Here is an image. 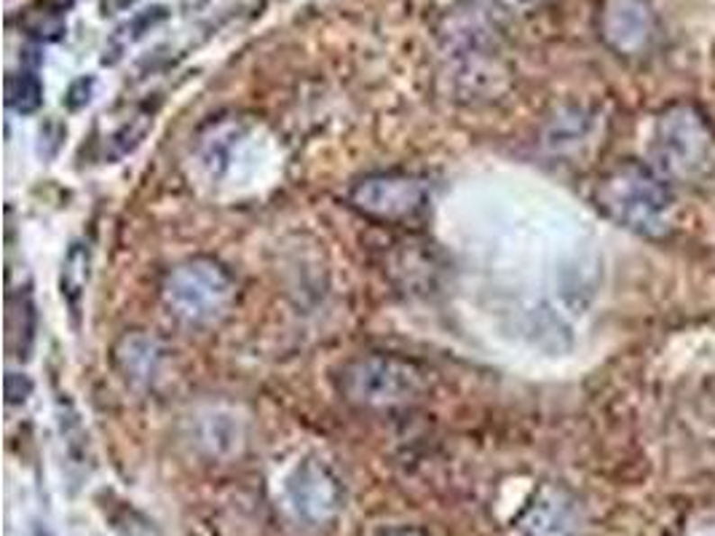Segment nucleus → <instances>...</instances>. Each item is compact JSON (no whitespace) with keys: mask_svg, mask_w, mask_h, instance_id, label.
<instances>
[{"mask_svg":"<svg viewBox=\"0 0 715 536\" xmlns=\"http://www.w3.org/2000/svg\"><path fill=\"white\" fill-rule=\"evenodd\" d=\"M236 279L214 258H188L161 282L167 312L191 327H209L228 317L236 304Z\"/></svg>","mask_w":715,"mask_h":536,"instance_id":"nucleus-3","label":"nucleus"},{"mask_svg":"<svg viewBox=\"0 0 715 536\" xmlns=\"http://www.w3.org/2000/svg\"><path fill=\"white\" fill-rule=\"evenodd\" d=\"M89 263H92V255L86 244H73L62 263V298L68 301L73 314H78L81 309V298L89 282Z\"/></svg>","mask_w":715,"mask_h":536,"instance_id":"nucleus-10","label":"nucleus"},{"mask_svg":"<svg viewBox=\"0 0 715 536\" xmlns=\"http://www.w3.org/2000/svg\"><path fill=\"white\" fill-rule=\"evenodd\" d=\"M598 207L621 228L646 239H662L673 228V194L665 180L643 164L613 167L598 183Z\"/></svg>","mask_w":715,"mask_h":536,"instance_id":"nucleus-2","label":"nucleus"},{"mask_svg":"<svg viewBox=\"0 0 715 536\" xmlns=\"http://www.w3.org/2000/svg\"><path fill=\"white\" fill-rule=\"evenodd\" d=\"M32 392V381L27 376H19V373H8L5 376V397L11 405H19L30 397Z\"/></svg>","mask_w":715,"mask_h":536,"instance_id":"nucleus-15","label":"nucleus"},{"mask_svg":"<svg viewBox=\"0 0 715 536\" xmlns=\"http://www.w3.org/2000/svg\"><path fill=\"white\" fill-rule=\"evenodd\" d=\"M381 536H426L423 531H418V529H408V526H403V529H389V531H384Z\"/></svg>","mask_w":715,"mask_h":536,"instance_id":"nucleus-16","label":"nucleus"},{"mask_svg":"<svg viewBox=\"0 0 715 536\" xmlns=\"http://www.w3.org/2000/svg\"><path fill=\"white\" fill-rule=\"evenodd\" d=\"M287 502L298 518L308 523H324L340 510L343 488L324 461L306 459L287 477Z\"/></svg>","mask_w":715,"mask_h":536,"instance_id":"nucleus-6","label":"nucleus"},{"mask_svg":"<svg viewBox=\"0 0 715 536\" xmlns=\"http://www.w3.org/2000/svg\"><path fill=\"white\" fill-rule=\"evenodd\" d=\"M113 523H115L121 536H161L148 518H142L131 507H121V513L113 515Z\"/></svg>","mask_w":715,"mask_h":536,"instance_id":"nucleus-14","label":"nucleus"},{"mask_svg":"<svg viewBox=\"0 0 715 536\" xmlns=\"http://www.w3.org/2000/svg\"><path fill=\"white\" fill-rule=\"evenodd\" d=\"M43 103V84L35 73H16L8 78V105L16 113H35Z\"/></svg>","mask_w":715,"mask_h":536,"instance_id":"nucleus-13","label":"nucleus"},{"mask_svg":"<svg viewBox=\"0 0 715 536\" xmlns=\"http://www.w3.org/2000/svg\"><path fill=\"white\" fill-rule=\"evenodd\" d=\"M651 150L662 175L694 180L710 167L713 134L697 107L675 105L659 115Z\"/></svg>","mask_w":715,"mask_h":536,"instance_id":"nucleus-4","label":"nucleus"},{"mask_svg":"<svg viewBox=\"0 0 715 536\" xmlns=\"http://www.w3.org/2000/svg\"><path fill=\"white\" fill-rule=\"evenodd\" d=\"M70 5V0H43L41 8H30L24 16V30L38 41H59L65 32V16L62 11Z\"/></svg>","mask_w":715,"mask_h":536,"instance_id":"nucleus-11","label":"nucleus"},{"mask_svg":"<svg viewBox=\"0 0 715 536\" xmlns=\"http://www.w3.org/2000/svg\"><path fill=\"white\" fill-rule=\"evenodd\" d=\"M346 202L351 210L384 225H412L423 220L431 204V188L412 172H376L359 177Z\"/></svg>","mask_w":715,"mask_h":536,"instance_id":"nucleus-5","label":"nucleus"},{"mask_svg":"<svg viewBox=\"0 0 715 536\" xmlns=\"http://www.w3.org/2000/svg\"><path fill=\"white\" fill-rule=\"evenodd\" d=\"M110 354L121 378L137 389L158 386L172 365V351L167 343L148 330H126L113 343Z\"/></svg>","mask_w":715,"mask_h":536,"instance_id":"nucleus-7","label":"nucleus"},{"mask_svg":"<svg viewBox=\"0 0 715 536\" xmlns=\"http://www.w3.org/2000/svg\"><path fill=\"white\" fill-rule=\"evenodd\" d=\"M338 392L362 411H397L429 395V370L400 354H359L338 373Z\"/></svg>","mask_w":715,"mask_h":536,"instance_id":"nucleus-1","label":"nucleus"},{"mask_svg":"<svg viewBox=\"0 0 715 536\" xmlns=\"http://www.w3.org/2000/svg\"><path fill=\"white\" fill-rule=\"evenodd\" d=\"M522 529H525L528 536H576L579 534V515L557 494V496L541 499L530 510V515L522 523Z\"/></svg>","mask_w":715,"mask_h":536,"instance_id":"nucleus-9","label":"nucleus"},{"mask_svg":"<svg viewBox=\"0 0 715 536\" xmlns=\"http://www.w3.org/2000/svg\"><path fill=\"white\" fill-rule=\"evenodd\" d=\"M5 330H8V349L16 351V341H22L19 346V357H24V351L32 343V330H35V314H32V304L27 298H8V317H5Z\"/></svg>","mask_w":715,"mask_h":536,"instance_id":"nucleus-12","label":"nucleus"},{"mask_svg":"<svg viewBox=\"0 0 715 536\" xmlns=\"http://www.w3.org/2000/svg\"><path fill=\"white\" fill-rule=\"evenodd\" d=\"M603 41L619 54H638L646 49L654 19L646 0H609L601 19Z\"/></svg>","mask_w":715,"mask_h":536,"instance_id":"nucleus-8","label":"nucleus"}]
</instances>
